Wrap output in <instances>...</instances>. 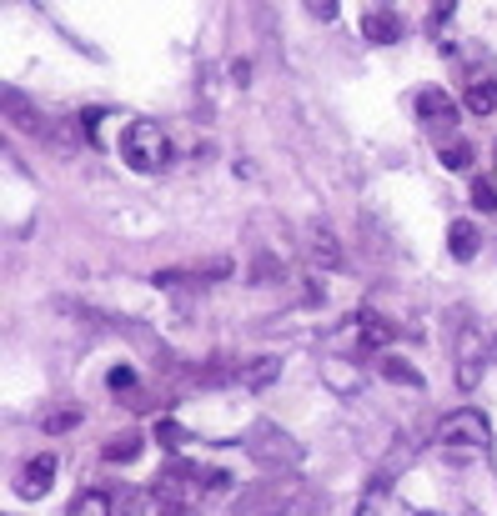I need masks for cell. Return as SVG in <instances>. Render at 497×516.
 I'll use <instances>...</instances> for the list:
<instances>
[{
  "label": "cell",
  "instance_id": "cell-24",
  "mask_svg": "<svg viewBox=\"0 0 497 516\" xmlns=\"http://www.w3.org/2000/svg\"><path fill=\"white\" fill-rule=\"evenodd\" d=\"M362 516H367V512H362Z\"/></svg>",
  "mask_w": 497,
  "mask_h": 516
},
{
  "label": "cell",
  "instance_id": "cell-15",
  "mask_svg": "<svg viewBox=\"0 0 497 516\" xmlns=\"http://www.w3.org/2000/svg\"><path fill=\"white\" fill-rule=\"evenodd\" d=\"M472 206H477V211H497V186L493 181H472Z\"/></svg>",
  "mask_w": 497,
  "mask_h": 516
},
{
  "label": "cell",
  "instance_id": "cell-10",
  "mask_svg": "<svg viewBox=\"0 0 497 516\" xmlns=\"http://www.w3.org/2000/svg\"><path fill=\"white\" fill-rule=\"evenodd\" d=\"M65 516H116V506H111V491H96V486H86L71 502V512Z\"/></svg>",
  "mask_w": 497,
  "mask_h": 516
},
{
  "label": "cell",
  "instance_id": "cell-20",
  "mask_svg": "<svg viewBox=\"0 0 497 516\" xmlns=\"http://www.w3.org/2000/svg\"><path fill=\"white\" fill-rule=\"evenodd\" d=\"M156 436H161V446H181V441H186V431H181L176 421H161V427H156Z\"/></svg>",
  "mask_w": 497,
  "mask_h": 516
},
{
  "label": "cell",
  "instance_id": "cell-17",
  "mask_svg": "<svg viewBox=\"0 0 497 516\" xmlns=\"http://www.w3.org/2000/svg\"><path fill=\"white\" fill-rule=\"evenodd\" d=\"M302 5L317 15V21H337V15H342V0H302Z\"/></svg>",
  "mask_w": 497,
  "mask_h": 516
},
{
  "label": "cell",
  "instance_id": "cell-13",
  "mask_svg": "<svg viewBox=\"0 0 497 516\" xmlns=\"http://www.w3.org/2000/svg\"><path fill=\"white\" fill-rule=\"evenodd\" d=\"M382 371H387V376H392L397 381V386H417V371H412V366L407 361H397V356H382Z\"/></svg>",
  "mask_w": 497,
  "mask_h": 516
},
{
  "label": "cell",
  "instance_id": "cell-21",
  "mask_svg": "<svg viewBox=\"0 0 497 516\" xmlns=\"http://www.w3.org/2000/svg\"><path fill=\"white\" fill-rule=\"evenodd\" d=\"M81 126H86V136L101 146V136H96V126H101V111H96V106H86V111H81Z\"/></svg>",
  "mask_w": 497,
  "mask_h": 516
},
{
  "label": "cell",
  "instance_id": "cell-2",
  "mask_svg": "<svg viewBox=\"0 0 497 516\" xmlns=\"http://www.w3.org/2000/svg\"><path fill=\"white\" fill-rule=\"evenodd\" d=\"M437 441L452 452V461H472V456H483L487 446H493V431H487L483 411H458V416H447L442 421Z\"/></svg>",
  "mask_w": 497,
  "mask_h": 516
},
{
  "label": "cell",
  "instance_id": "cell-23",
  "mask_svg": "<svg viewBox=\"0 0 497 516\" xmlns=\"http://www.w3.org/2000/svg\"><path fill=\"white\" fill-rule=\"evenodd\" d=\"M417 516H437V512H417Z\"/></svg>",
  "mask_w": 497,
  "mask_h": 516
},
{
  "label": "cell",
  "instance_id": "cell-11",
  "mask_svg": "<svg viewBox=\"0 0 497 516\" xmlns=\"http://www.w3.org/2000/svg\"><path fill=\"white\" fill-rule=\"evenodd\" d=\"M462 106H467L472 115H493L497 111V80H477V86H467Z\"/></svg>",
  "mask_w": 497,
  "mask_h": 516
},
{
  "label": "cell",
  "instance_id": "cell-16",
  "mask_svg": "<svg viewBox=\"0 0 497 516\" xmlns=\"http://www.w3.org/2000/svg\"><path fill=\"white\" fill-rule=\"evenodd\" d=\"M277 371H281L277 361H261V366H252V371H246V386H271V381H277Z\"/></svg>",
  "mask_w": 497,
  "mask_h": 516
},
{
  "label": "cell",
  "instance_id": "cell-22",
  "mask_svg": "<svg viewBox=\"0 0 497 516\" xmlns=\"http://www.w3.org/2000/svg\"><path fill=\"white\" fill-rule=\"evenodd\" d=\"M452 11H458V0H433V26H447Z\"/></svg>",
  "mask_w": 497,
  "mask_h": 516
},
{
  "label": "cell",
  "instance_id": "cell-12",
  "mask_svg": "<svg viewBox=\"0 0 497 516\" xmlns=\"http://www.w3.org/2000/svg\"><path fill=\"white\" fill-rule=\"evenodd\" d=\"M437 156H442L447 171H467V165H472V146H467V140H442V151H437Z\"/></svg>",
  "mask_w": 497,
  "mask_h": 516
},
{
  "label": "cell",
  "instance_id": "cell-8",
  "mask_svg": "<svg viewBox=\"0 0 497 516\" xmlns=\"http://www.w3.org/2000/svg\"><path fill=\"white\" fill-rule=\"evenodd\" d=\"M306 246H312L317 266H342V246H337V236H331L327 221H312V226H306Z\"/></svg>",
  "mask_w": 497,
  "mask_h": 516
},
{
  "label": "cell",
  "instance_id": "cell-7",
  "mask_svg": "<svg viewBox=\"0 0 497 516\" xmlns=\"http://www.w3.org/2000/svg\"><path fill=\"white\" fill-rule=\"evenodd\" d=\"M362 36H367L372 46H392V40H402V21H397L392 11H367L362 15Z\"/></svg>",
  "mask_w": 497,
  "mask_h": 516
},
{
  "label": "cell",
  "instance_id": "cell-3",
  "mask_svg": "<svg viewBox=\"0 0 497 516\" xmlns=\"http://www.w3.org/2000/svg\"><path fill=\"white\" fill-rule=\"evenodd\" d=\"M417 115H422V126L437 131V136H452V126H458V101L447 96L442 86H422L417 90Z\"/></svg>",
  "mask_w": 497,
  "mask_h": 516
},
{
  "label": "cell",
  "instance_id": "cell-4",
  "mask_svg": "<svg viewBox=\"0 0 497 516\" xmlns=\"http://www.w3.org/2000/svg\"><path fill=\"white\" fill-rule=\"evenodd\" d=\"M56 471H61V461H56L51 452L30 456V461L21 466V477H15V491H21V496H26V502H40V496H46V491H51Z\"/></svg>",
  "mask_w": 497,
  "mask_h": 516
},
{
  "label": "cell",
  "instance_id": "cell-14",
  "mask_svg": "<svg viewBox=\"0 0 497 516\" xmlns=\"http://www.w3.org/2000/svg\"><path fill=\"white\" fill-rule=\"evenodd\" d=\"M141 452V436H121V441H111V446H106V461H131V456Z\"/></svg>",
  "mask_w": 497,
  "mask_h": 516
},
{
  "label": "cell",
  "instance_id": "cell-1",
  "mask_svg": "<svg viewBox=\"0 0 497 516\" xmlns=\"http://www.w3.org/2000/svg\"><path fill=\"white\" fill-rule=\"evenodd\" d=\"M121 161L141 176H151V171H166L171 165V136H166L156 121H131L121 131Z\"/></svg>",
  "mask_w": 497,
  "mask_h": 516
},
{
  "label": "cell",
  "instance_id": "cell-19",
  "mask_svg": "<svg viewBox=\"0 0 497 516\" xmlns=\"http://www.w3.org/2000/svg\"><path fill=\"white\" fill-rule=\"evenodd\" d=\"M81 421V411L76 406H65V411H56V416H46V431H71Z\"/></svg>",
  "mask_w": 497,
  "mask_h": 516
},
{
  "label": "cell",
  "instance_id": "cell-9",
  "mask_svg": "<svg viewBox=\"0 0 497 516\" xmlns=\"http://www.w3.org/2000/svg\"><path fill=\"white\" fill-rule=\"evenodd\" d=\"M477 226H472V221H452V226H447V251L458 256V261H472V256H477Z\"/></svg>",
  "mask_w": 497,
  "mask_h": 516
},
{
  "label": "cell",
  "instance_id": "cell-6",
  "mask_svg": "<svg viewBox=\"0 0 497 516\" xmlns=\"http://www.w3.org/2000/svg\"><path fill=\"white\" fill-rule=\"evenodd\" d=\"M347 336H357V346H362V351H382L387 341H392V326H387L382 316L357 311L352 321H347Z\"/></svg>",
  "mask_w": 497,
  "mask_h": 516
},
{
  "label": "cell",
  "instance_id": "cell-5",
  "mask_svg": "<svg viewBox=\"0 0 497 516\" xmlns=\"http://www.w3.org/2000/svg\"><path fill=\"white\" fill-rule=\"evenodd\" d=\"M5 115H11V126H21L26 136H40V140H51V121L36 111V101L30 96H21V90H5Z\"/></svg>",
  "mask_w": 497,
  "mask_h": 516
},
{
  "label": "cell",
  "instance_id": "cell-18",
  "mask_svg": "<svg viewBox=\"0 0 497 516\" xmlns=\"http://www.w3.org/2000/svg\"><path fill=\"white\" fill-rule=\"evenodd\" d=\"M106 381H111V391H131V386H136V371H131L126 361H116V366H111V376H106Z\"/></svg>",
  "mask_w": 497,
  "mask_h": 516
}]
</instances>
